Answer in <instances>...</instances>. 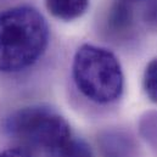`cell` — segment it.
Wrapping results in <instances>:
<instances>
[{
	"label": "cell",
	"instance_id": "7a4b0ae2",
	"mask_svg": "<svg viewBox=\"0 0 157 157\" xmlns=\"http://www.w3.org/2000/svg\"><path fill=\"white\" fill-rule=\"evenodd\" d=\"M72 78L78 91L98 105L118 101L124 90V75L118 57L109 49L82 44L72 61Z\"/></svg>",
	"mask_w": 157,
	"mask_h": 157
},
{
	"label": "cell",
	"instance_id": "5b68a950",
	"mask_svg": "<svg viewBox=\"0 0 157 157\" xmlns=\"http://www.w3.org/2000/svg\"><path fill=\"white\" fill-rule=\"evenodd\" d=\"M98 145L101 157H132L133 143L130 138L121 133L107 132L98 138Z\"/></svg>",
	"mask_w": 157,
	"mask_h": 157
},
{
	"label": "cell",
	"instance_id": "ba28073f",
	"mask_svg": "<svg viewBox=\"0 0 157 157\" xmlns=\"http://www.w3.org/2000/svg\"><path fill=\"white\" fill-rule=\"evenodd\" d=\"M143 88L147 99L157 104V57L152 59L145 67L143 76Z\"/></svg>",
	"mask_w": 157,
	"mask_h": 157
},
{
	"label": "cell",
	"instance_id": "52a82bcc",
	"mask_svg": "<svg viewBox=\"0 0 157 157\" xmlns=\"http://www.w3.org/2000/svg\"><path fill=\"white\" fill-rule=\"evenodd\" d=\"M51 157H95L90 145L77 135H73Z\"/></svg>",
	"mask_w": 157,
	"mask_h": 157
},
{
	"label": "cell",
	"instance_id": "6da1fadb",
	"mask_svg": "<svg viewBox=\"0 0 157 157\" xmlns=\"http://www.w3.org/2000/svg\"><path fill=\"white\" fill-rule=\"evenodd\" d=\"M50 29L39 11L28 5L0 12V73L13 75L33 67L45 54Z\"/></svg>",
	"mask_w": 157,
	"mask_h": 157
},
{
	"label": "cell",
	"instance_id": "277c9868",
	"mask_svg": "<svg viewBox=\"0 0 157 157\" xmlns=\"http://www.w3.org/2000/svg\"><path fill=\"white\" fill-rule=\"evenodd\" d=\"M133 26V10L128 1H115L105 18V31L112 37H121L130 31Z\"/></svg>",
	"mask_w": 157,
	"mask_h": 157
},
{
	"label": "cell",
	"instance_id": "9c48e42d",
	"mask_svg": "<svg viewBox=\"0 0 157 157\" xmlns=\"http://www.w3.org/2000/svg\"><path fill=\"white\" fill-rule=\"evenodd\" d=\"M0 157H33L32 152L23 146H15L5 149L0 152Z\"/></svg>",
	"mask_w": 157,
	"mask_h": 157
},
{
	"label": "cell",
	"instance_id": "30bf717a",
	"mask_svg": "<svg viewBox=\"0 0 157 157\" xmlns=\"http://www.w3.org/2000/svg\"><path fill=\"white\" fill-rule=\"evenodd\" d=\"M124 1H128L129 2V1H138V0H124Z\"/></svg>",
	"mask_w": 157,
	"mask_h": 157
},
{
	"label": "cell",
	"instance_id": "3957f363",
	"mask_svg": "<svg viewBox=\"0 0 157 157\" xmlns=\"http://www.w3.org/2000/svg\"><path fill=\"white\" fill-rule=\"evenodd\" d=\"M4 130L10 138L41 149L50 157L75 135L66 118L41 105L25 106L11 112L4 121Z\"/></svg>",
	"mask_w": 157,
	"mask_h": 157
},
{
	"label": "cell",
	"instance_id": "8992f818",
	"mask_svg": "<svg viewBox=\"0 0 157 157\" xmlns=\"http://www.w3.org/2000/svg\"><path fill=\"white\" fill-rule=\"evenodd\" d=\"M90 0H45L46 10L60 21H73L83 16Z\"/></svg>",
	"mask_w": 157,
	"mask_h": 157
}]
</instances>
